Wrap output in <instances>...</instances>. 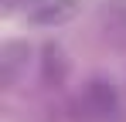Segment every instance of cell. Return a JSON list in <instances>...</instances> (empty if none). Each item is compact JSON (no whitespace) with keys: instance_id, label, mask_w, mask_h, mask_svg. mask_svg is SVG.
I'll use <instances>...</instances> for the list:
<instances>
[{"instance_id":"cell-1","label":"cell","mask_w":126,"mask_h":122,"mask_svg":"<svg viewBox=\"0 0 126 122\" xmlns=\"http://www.w3.org/2000/svg\"><path fill=\"white\" fill-rule=\"evenodd\" d=\"M75 119L79 122H123V95L116 81L106 75H92L85 81L82 95L75 98Z\"/></svg>"},{"instance_id":"cell-2","label":"cell","mask_w":126,"mask_h":122,"mask_svg":"<svg viewBox=\"0 0 126 122\" xmlns=\"http://www.w3.org/2000/svg\"><path fill=\"white\" fill-rule=\"evenodd\" d=\"M34 54H38V51H34L27 41H21V37L3 41V48H0V85H3V88H14V85L27 75L31 61H38Z\"/></svg>"},{"instance_id":"cell-3","label":"cell","mask_w":126,"mask_h":122,"mask_svg":"<svg viewBox=\"0 0 126 122\" xmlns=\"http://www.w3.org/2000/svg\"><path fill=\"white\" fill-rule=\"evenodd\" d=\"M68 71H72L68 51L58 41H44L38 48V78H41V85L44 88H62L68 81Z\"/></svg>"},{"instance_id":"cell-4","label":"cell","mask_w":126,"mask_h":122,"mask_svg":"<svg viewBox=\"0 0 126 122\" xmlns=\"http://www.w3.org/2000/svg\"><path fill=\"white\" fill-rule=\"evenodd\" d=\"M99 34L109 48L126 51V0H102L99 3Z\"/></svg>"},{"instance_id":"cell-5","label":"cell","mask_w":126,"mask_h":122,"mask_svg":"<svg viewBox=\"0 0 126 122\" xmlns=\"http://www.w3.org/2000/svg\"><path fill=\"white\" fill-rule=\"evenodd\" d=\"M82 14V0H41L34 10H27V24L34 27H65Z\"/></svg>"},{"instance_id":"cell-6","label":"cell","mask_w":126,"mask_h":122,"mask_svg":"<svg viewBox=\"0 0 126 122\" xmlns=\"http://www.w3.org/2000/svg\"><path fill=\"white\" fill-rule=\"evenodd\" d=\"M3 3V14L10 17V14H17V10H34L41 0H0Z\"/></svg>"}]
</instances>
